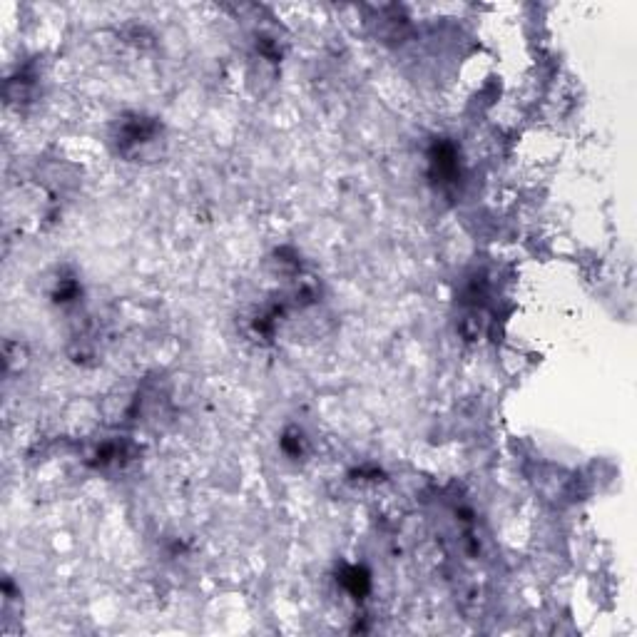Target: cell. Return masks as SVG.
<instances>
[{"label":"cell","mask_w":637,"mask_h":637,"mask_svg":"<svg viewBox=\"0 0 637 637\" xmlns=\"http://www.w3.org/2000/svg\"><path fill=\"white\" fill-rule=\"evenodd\" d=\"M341 585H344L346 593H349L351 598L361 600L371 590L369 573H366L364 568H359V565H349V568L341 573Z\"/></svg>","instance_id":"7a4b0ae2"},{"label":"cell","mask_w":637,"mask_h":637,"mask_svg":"<svg viewBox=\"0 0 637 637\" xmlns=\"http://www.w3.org/2000/svg\"><path fill=\"white\" fill-rule=\"evenodd\" d=\"M112 142H115L117 155H122L125 160H147L155 152H160L162 125L155 117L140 115V112L122 115V120L115 127V135H112Z\"/></svg>","instance_id":"6da1fadb"}]
</instances>
